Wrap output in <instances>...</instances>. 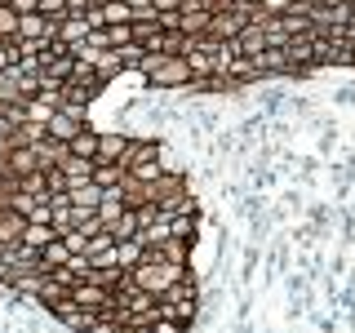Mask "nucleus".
<instances>
[{
  "instance_id": "obj_38",
  "label": "nucleus",
  "mask_w": 355,
  "mask_h": 333,
  "mask_svg": "<svg viewBox=\"0 0 355 333\" xmlns=\"http://www.w3.org/2000/svg\"><path fill=\"white\" fill-rule=\"evenodd\" d=\"M227 5H236V0H227Z\"/></svg>"
},
{
  "instance_id": "obj_9",
  "label": "nucleus",
  "mask_w": 355,
  "mask_h": 333,
  "mask_svg": "<svg viewBox=\"0 0 355 333\" xmlns=\"http://www.w3.org/2000/svg\"><path fill=\"white\" fill-rule=\"evenodd\" d=\"M5 169L14 173V178H27V173H36V169H40V160H36V147H9V155H5Z\"/></svg>"
},
{
  "instance_id": "obj_15",
  "label": "nucleus",
  "mask_w": 355,
  "mask_h": 333,
  "mask_svg": "<svg viewBox=\"0 0 355 333\" xmlns=\"http://www.w3.org/2000/svg\"><path fill=\"white\" fill-rule=\"evenodd\" d=\"M236 44H240V53H249V58H258V53L266 49V31H262V22H249V27L236 36Z\"/></svg>"
},
{
  "instance_id": "obj_29",
  "label": "nucleus",
  "mask_w": 355,
  "mask_h": 333,
  "mask_svg": "<svg viewBox=\"0 0 355 333\" xmlns=\"http://www.w3.org/2000/svg\"><path fill=\"white\" fill-rule=\"evenodd\" d=\"M120 178H125V169H120V164H98V169H94V182H98V187H116Z\"/></svg>"
},
{
  "instance_id": "obj_25",
  "label": "nucleus",
  "mask_w": 355,
  "mask_h": 333,
  "mask_svg": "<svg viewBox=\"0 0 355 333\" xmlns=\"http://www.w3.org/2000/svg\"><path fill=\"white\" fill-rule=\"evenodd\" d=\"M103 22H107V27H111V22H133L129 0H107V5H103Z\"/></svg>"
},
{
  "instance_id": "obj_26",
  "label": "nucleus",
  "mask_w": 355,
  "mask_h": 333,
  "mask_svg": "<svg viewBox=\"0 0 355 333\" xmlns=\"http://www.w3.org/2000/svg\"><path fill=\"white\" fill-rule=\"evenodd\" d=\"M18 9L14 5H0V40H18Z\"/></svg>"
},
{
  "instance_id": "obj_18",
  "label": "nucleus",
  "mask_w": 355,
  "mask_h": 333,
  "mask_svg": "<svg viewBox=\"0 0 355 333\" xmlns=\"http://www.w3.org/2000/svg\"><path fill=\"white\" fill-rule=\"evenodd\" d=\"M178 31H182V36H205V31H209V9H191V14H178Z\"/></svg>"
},
{
  "instance_id": "obj_2",
  "label": "nucleus",
  "mask_w": 355,
  "mask_h": 333,
  "mask_svg": "<svg viewBox=\"0 0 355 333\" xmlns=\"http://www.w3.org/2000/svg\"><path fill=\"white\" fill-rule=\"evenodd\" d=\"M147 85H151V89H191L196 76H191V67H187L182 53H173V58L160 62V71L147 76Z\"/></svg>"
},
{
  "instance_id": "obj_21",
  "label": "nucleus",
  "mask_w": 355,
  "mask_h": 333,
  "mask_svg": "<svg viewBox=\"0 0 355 333\" xmlns=\"http://www.w3.org/2000/svg\"><path fill=\"white\" fill-rule=\"evenodd\" d=\"M94 67H98V71H103V80H107V85L116 80L120 71H125V62H120V49H103V53H98V58H94Z\"/></svg>"
},
{
  "instance_id": "obj_22",
  "label": "nucleus",
  "mask_w": 355,
  "mask_h": 333,
  "mask_svg": "<svg viewBox=\"0 0 355 333\" xmlns=\"http://www.w3.org/2000/svg\"><path fill=\"white\" fill-rule=\"evenodd\" d=\"M111 236H116V240H133V236H138V209H125V214H120L116 222H111Z\"/></svg>"
},
{
  "instance_id": "obj_23",
  "label": "nucleus",
  "mask_w": 355,
  "mask_h": 333,
  "mask_svg": "<svg viewBox=\"0 0 355 333\" xmlns=\"http://www.w3.org/2000/svg\"><path fill=\"white\" fill-rule=\"evenodd\" d=\"M71 67H76V53L67 49V53H58V58L44 62V76H49V80H67V76H71Z\"/></svg>"
},
{
  "instance_id": "obj_17",
  "label": "nucleus",
  "mask_w": 355,
  "mask_h": 333,
  "mask_svg": "<svg viewBox=\"0 0 355 333\" xmlns=\"http://www.w3.org/2000/svg\"><path fill=\"white\" fill-rule=\"evenodd\" d=\"M98 138H103V133H98V129H80V133H76V138L71 142H67V151H71V155H85V160H94V155H98Z\"/></svg>"
},
{
  "instance_id": "obj_1",
  "label": "nucleus",
  "mask_w": 355,
  "mask_h": 333,
  "mask_svg": "<svg viewBox=\"0 0 355 333\" xmlns=\"http://www.w3.org/2000/svg\"><path fill=\"white\" fill-rule=\"evenodd\" d=\"M249 9H253V5H244V0L214 9V14H209V31H205V36H214V40H236L240 31L249 27Z\"/></svg>"
},
{
  "instance_id": "obj_27",
  "label": "nucleus",
  "mask_w": 355,
  "mask_h": 333,
  "mask_svg": "<svg viewBox=\"0 0 355 333\" xmlns=\"http://www.w3.org/2000/svg\"><path fill=\"white\" fill-rule=\"evenodd\" d=\"M103 31H107V49H120V44L133 40V22H111V27H103Z\"/></svg>"
},
{
  "instance_id": "obj_37",
  "label": "nucleus",
  "mask_w": 355,
  "mask_h": 333,
  "mask_svg": "<svg viewBox=\"0 0 355 333\" xmlns=\"http://www.w3.org/2000/svg\"><path fill=\"white\" fill-rule=\"evenodd\" d=\"M0 5H9V0H0Z\"/></svg>"
},
{
  "instance_id": "obj_36",
  "label": "nucleus",
  "mask_w": 355,
  "mask_h": 333,
  "mask_svg": "<svg viewBox=\"0 0 355 333\" xmlns=\"http://www.w3.org/2000/svg\"><path fill=\"white\" fill-rule=\"evenodd\" d=\"M244 5H266V0H244Z\"/></svg>"
},
{
  "instance_id": "obj_3",
  "label": "nucleus",
  "mask_w": 355,
  "mask_h": 333,
  "mask_svg": "<svg viewBox=\"0 0 355 333\" xmlns=\"http://www.w3.org/2000/svg\"><path fill=\"white\" fill-rule=\"evenodd\" d=\"M111 298H116V289H103V284L85 280V275H76V280H71V302H80L89 311H107Z\"/></svg>"
},
{
  "instance_id": "obj_6",
  "label": "nucleus",
  "mask_w": 355,
  "mask_h": 333,
  "mask_svg": "<svg viewBox=\"0 0 355 333\" xmlns=\"http://www.w3.org/2000/svg\"><path fill=\"white\" fill-rule=\"evenodd\" d=\"M58 169H62V178H67V191H71V187H80V182H94L98 160H85V155H71V151H67Z\"/></svg>"
},
{
  "instance_id": "obj_7",
  "label": "nucleus",
  "mask_w": 355,
  "mask_h": 333,
  "mask_svg": "<svg viewBox=\"0 0 355 333\" xmlns=\"http://www.w3.org/2000/svg\"><path fill=\"white\" fill-rule=\"evenodd\" d=\"M89 31H94V22H89L85 14H67L58 22V40L67 44V49H76V44H85L89 40Z\"/></svg>"
},
{
  "instance_id": "obj_35",
  "label": "nucleus",
  "mask_w": 355,
  "mask_h": 333,
  "mask_svg": "<svg viewBox=\"0 0 355 333\" xmlns=\"http://www.w3.org/2000/svg\"><path fill=\"white\" fill-rule=\"evenodd\" d=\"M5 155H9V147H5V142H0V164H5Z\"/></svg>"
},
{
  "instance_id": "obj_20",
  "label": "nucleus",
  "mask_w": 355,
  "mask_h": 333,
  "mask_svg": "<svg viewBox=\"0 0 355 333\" xmlns=\"http://www.w3.org/2000/svg\"><path fill=\"white\" fill-rule=\"evenodd\" d=\"M71 205H76V209H98V205H103V187H98V182L71 187Z\"/></svg>"
},
{
  "instance_id": "obj_24",
  "label": "nucleus",
  "mask_w": 355,
  "mask_h": 333,
  "mask_svg": "<svg viewBox=\"0 0 355 333\" xmlns=\"http://www.w3.org/2000/svg\"><path fill=\"white\" fill-rule=\"evenodd\" d=\"M116 262H120V271H133V266L142 262V240H120Z\"/></svg>"
},
{
  "instance_id": "obj_13",
  "label": "nucleus",
  "mask_w": 355,
  "mask_h": 333,
  "mask_svg": "<svg viewBox=\"0 0 355 333\" xmlns=\"http://www.w3.org/2000/svg\"><path fill=\"white\" fill-rule=\"evenodd\" d=\"M49 240H58V227H53V222H27V231H22V244H27V249L40 253Z\"/></svg>"
},
{
  "instance_id": "obj_19",
  "label": "nucleus",
  "mask_w": 355,
  "mask_h": 333,
  "mask_svg": "<svg viewBox=\"0 0 355 333\" xmlns=\"http://www.w3.org/2000/svg\"><path fill=\"white\" fill-rule=\"evenodd\" d=\"M164 173H169V169H164V160H160V155H151V160H138V164L129 169L133 182H155V178H164Z\"/></svg>"
},
{
  "instance_id": "obj_16",
  "label": "nucleus",
  "mask_w": 355,
  "mask_h": 333,
  "mask_svg": "<svg viewBox=\"0 0 355 333\" xmlns=\"http://www.w3.org/2000/svg\"><path fill=\"white\" fill-rule=\"evenodd\" d=\"M253 62H258V76H280V71H293V67H288V53H284V49H262Z\"/></svg>"
},
{
  "instance_id": "obj_34",
  "label": "nucleus",
  "mask_w": 355,
  "mask_h": 333,
  "mask_svg": "<svg viewBox=\"0 0 355 333\" xmlns=\"http://www.w3.org/2000/svg\"><path fill=\"white\" fill-rule=\"evenodd\" d=\"M9 138H14V120H9V116H0V142L9 147Z\"/></svg>"
},
{
  "instance_id": "obj_28",
  "label": "nucleus",
  "mask_w": 355,
  "mask_h": 333,
  "mask_svg": "<svg viewBox=\"0 0 355 333\" xmlns=\"http://www.w3.org/2000/svg\"><path fill=\"white\" fill-rule=\"evenodd\" d=\"M22 62V44L18 40H0V71H9V67Z\"/></svg>"
},
{
  "instance_id": "obj_33",
  "label": "nucleus",
  "mask_w": 355,
  "mask_h": 333,
  "mask_svg": "<svg viewBox=\"0 0 355 333\" xmlns=\"http://www.w3.org/2000/svg\"><path fill=\"white\" fill-rule=\"evenodd\" d=\"M9 5H14L18 14H36V9H40V0H9Z\"/></svg>"
},
{
  "instance_id": "obj_4",
  "label": "nucleus",
  "mask_w": 355,
  "mask_h": 333,
  "mask_svg": "<svg viewBox=\"0 0 355 333\" xmlns=\"http://www.w3.org/2000/svg\"><path fill=\"white\" fill-rule=\"evenodd\" d=\"M85 125H89V120H85V111L58 107V111L49 116V125H44V133H49V138H58V142H71V138H76V133H80Z\"/></svg>"
},
{
  "instance_id": "obj_11",
  "label": "nucleus",
  "mask_w": 355,
  "mask_h": 333,
  "mask_svg": "<svg viewBox=\"0 0 355 333\" xmlns=\"http://www.w3.org/2000/svg\"><path fill=\"white\" fill-rule=\"evenodd\" d=\"M71 258H76V253L67 249V240L58 236V240H49V244L40 249V271H58V266H67Z\"/></svg>"
},
{
  "instance_id": "obj_8",
  "label": "nucleus",
  "mask_w": 355,
  "mask_h": 333,
  "mask_svg": "<svg viewBox=\"0 0 355 333\" xmlns=\"http://www.w3.org/2000/svg\"><path fill=\"white\" fill-rule=\"evenodd\" d=\"M182 31H155V36L142 40V49L147 53H160V58H173V53H182Z\"/></svg>"
},
{
  "instance_id": "obj_10",
  "label": "nucleus",
  "mask_w": 355,
  "mask_h": 333,
  "mask_svg": "<svg viewBox=\"0 0 355 333\" xmlns=\"http://www.w3.org/2000/svg\"><path fill=\"white\" fill-rule=\"evenodd\" d=\"M125 147H129L125 133H103V138H98V155H94V160H98V164H120Z\"/></svg>"
},
{
  "instance_id": "obj_30",
  "label": "nucleus",
  "mask_w": 355,
  "mask_h": 333,
  "mask_svg": "<svg viewBox=\"0 0 355 333\" xmlns=\"http://www.w3.org/2000/svg\"><path fill=\"white\" fill-rule=\"evenodd\" d=\"M142 53H147V49H142V44H138V40H129V44H120V62H125V71H133V67H138V62H142Z\"/></svg>"
},
{
  "instance_id": "obj_5",
  "label": "nucleus",
  "mask_w": 355,
  "mask_h": 333,
  "mask_svg": "<svg viewBox=\"0 0 355 333\" xmlns=\"http://www.w3.org/2000/svg\"><path fill=\"white\" fill-rule=\"evenodd\" d=\"M53 320H58V325H67V329H76V333H89V329L98 325V311L71 302V298H62V302L53 307Z\"/></svg>"
},
{
  "instance_id": "obj_31",
  "label": "nucleus",
  "mask_w": 355,
  "mask_h": 333,
  "mask_svg": "<svg viewBox=\"0 0 355 333\" xmlns=\"http://www.w3.org/2000/svg\"><path fill=\"white\" fill-rule=\"evenodd\" d=\"M36 14H44V18H67V0H40V9H36Z\"/></svg>"
},
{
  "instance_id": "obj_14",
  "label": "nucleus",
  "mask_w": 355,
  "mask_h": 333,
  "mask_svg": "<svg viewBox=\"0 0 355 333\" xmlns=\"http://www.w3.org/2000/svg\"><path fill=\"white\" fill-rule=\"evenodd\" d=\"M22 231H27V218L14 209H0V244H18Z\"/></svg>"
},
{
  "instance_id": "obj_12",
  "label": "nucleus",
  "mask_w": 355,
  "mask_h": 333,
  "mask_svg": "<svg viewBox=\"0 0 355 333\" xmlns=\"http://www.w3.org/2000/svg\"><path fill=\"white\" fill-rule=\"evenodd\" d=\"M62 155H67V142L49 138V133H44V138L36 142V160H40V169H58V164H62Z\"/></svg>"
},
{
  "instance_id": "obj_32",
  "label": "nucleus",
  "mask_w": 355,
  "mask_h": 333,
  "mask_svg": "<svg viewBox=\"0 0 355 333\" xmlns=\"http://www.w3.org/2000/svg\"><path fill=\"white\" fill-rule=\"evenodd\" d=\"M62 240H67V249H71V253H85V249H89V236H85V231H76V227L67 231Z\"/></svg>"
}]
</instances>
